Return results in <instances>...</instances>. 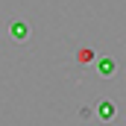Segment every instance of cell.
<instances>
[{"label": "cell", "instance_id": "4", "mask_svg": "<svg viewBox=\"0 0 126 126\" xmlns=\"http://www.w3.org/2000/svg\"><path fill=\"white\" fill-rule=\"evenodd\" d=\"M76 59H79L82 64H91V59H94V50H88V47H85V50H79V53H76Z\"/></svg>", "mask_w": 126, "mask_h": 126}, {"label": "cell", "instance_id": "1", "mask_svg": "<svg viewBox=\"0 0 126 126\" xmlns=\"http://www.w3.org/2000/svg\"><path fill=\"white\" fill-rule=\"evenodd\" d=\"M9 35H12L15 41H27V38H30V27H27L24 21H12V24H9Z\"/></svg>", "mask_w": 126, "mask_h": 126}, {"label": "cell", "instance_id": "3", "mask_svg": "<svg viewBox=\"0 0 126 126\" xmlns=\"http://www.w3.org/2000/svg\"><path fill=\"white\" fill-rule=\"evenodd\" d=\"M100 73H103V76H111V73H114V62H111V59H100Z\"/></svg>", "mask_w": 126, "mask_h": 126}, {"label": "cell", "instance_id": "2", "mask_svg": "<svg viewBox=\"0 0 126 126\" xmlns=\"http://www.w3.org/2000/svg\"><path fill=\"white\" fill-rule=\"evenodd\" d=\"M100 117H103V120H109V117H114V103H109V100H103V103H100Z\"/></svg>", "mask_w": 126, "mask_h": 126}]
</instances>
